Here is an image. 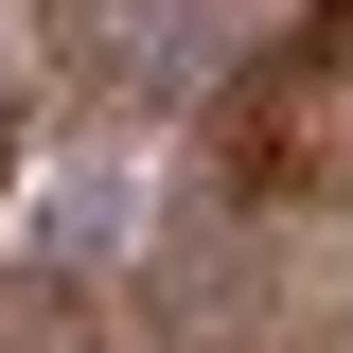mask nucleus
Returning <instances> with one entry per match:
<instances>
[{"label": "nucleus", "mask_w": 353, "mask_h": 353, "mask_svg": "<svg viewBox=\"0 0 353 353\" xmlns=\"http://www.w3.org/2000/svg\"><path fill=\"white\" fill-rule=\"evenodd\" d=\"M0 176H18V88H0Z\"/></svg>", "instance_id": "obj_1"}]
</instances>
